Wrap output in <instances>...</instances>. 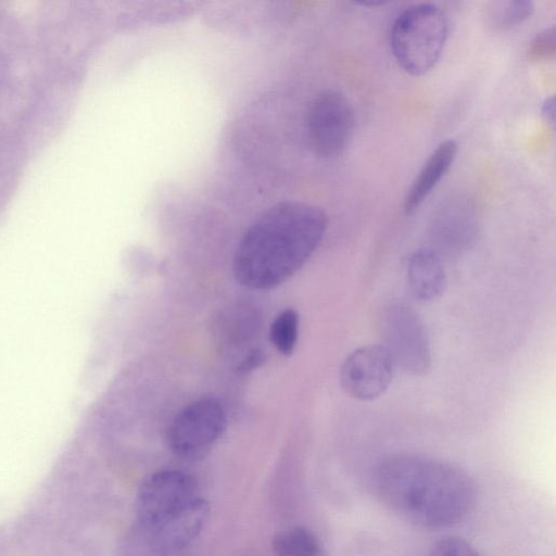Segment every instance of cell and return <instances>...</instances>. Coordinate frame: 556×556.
<instances>
[{
    "mask_svg": "<svg viewBox=\"0 0 556 556\" xmlns=\"http://www.w3.org/2000/svg\"><path fill=\"white\" fill-rule=\"evenodd\" d=\"M276 556H320L315 534L304 527H292L278 532L273 539Z\"/></svg>",
    "mask_w": 556,
    "mask_h": 556,
    "instance_id": "14",
    "label": "cell"
},
{
    "mask_svg": "<svg viewBox=\"0 0 556 556\" xmlns=\"http://www.w3.org/2000/svg\"><path fill=\"white\" fill-rule=\"evenodd\" d=\"M457 151V143L448 139L442 141L431 152L404 198L403 207L406 215L414 213L429 197L452 166Z\"/></svg>",
    "mask_w": 556,
    "mask_h": 556,
    "instance_id": "11",
    "label": "cell"
},
{
    "mask_svg": "<svg viewBox=\"0 0 556 556\" xmlns=\"http://www.w3.org/2000/svg\"><path fill=\"white\" fill-rule=\"evenodd\" d=\"M379 501L400 518L422 528H446L472 510L477 492L456 465L415 454L383 459L374 475Z\"/></svg>",
    "mask_w": 556,
    "mask_h": 556,
    "instance_id": "1",
    "label": "cell"
},
{
    "mask_svg": "<svg viewBox=\"0 0 556 556\" xmlns=\"http://www.w3.org/2000/svg\"><path fill=\"white\" fill-rule=\"evenodd\" d=\"M266 362V354L261 349L250 350L238 365V371L241 374L250 372L261 367Z\"/></svg>",
    "mask_w": 556,
    "mask_h": 556,
    "instance_id": "19",
    "label": "cell"
},
{
    "mask_svg": "<svg viewBox=\"0 0 556 556\" xmlns=\"http://www.w3.org/2000/svg\"><path fill=\"white\" fill-rule=\"evenodd\" d=\"M541 114L552 126L555 124V98L554 96L545 98L542 103Z\"/></svg>",
    "mask_w": 556,
    "mask_h": 556,
    "instance_id": "20",
    "label": "cell"
},
{
    "mask_svg": "<svg viewBox=\"0 0 556 556\" xmlns=\"http://www.w3.org/2000/svg\"><path fill=\"white\" fill-rule=\"evenodd\" d=\"M534 11L528 0L493 1L486 8V21L495 29H509L522 24Z\"/></svg>",
    "mask_w": 556,
    "mask_h": 556,
    "instance_id": "15",
    "label": "cell"
},
{
    "mask_svg": "<svg viewBox=\"0 0 556 556\" xmlns=\"http://www.w3.org/2000/svg\"><path fill=\"white\" fill-rule=\"evenodd\" d=\"M299 314L293 308L281 312L270 325L269 339L282 355H290L298 342Z\"/></svg>",
    "mask_w": 556,
    "mask_h": 556,
    "instance_id": "16",
    "label": "cell"
},
{
    "mask_svg": "<svg viewBox=\"0 0 556 556\" xmlns=\"http://www.w3.org/2000/svg\"><path fill=\"white\" fill-rule=\"evenodd\" d=\"M448 37V18L433 3L408 7L394 20L390 48L397 64L408 74L430 72L441 58Z\"/></svg>",
    "mask_w": 556,
    "mask_h": 556,
    "instance_id": "3",
    "label": "cell"
},
{
    "mask_svg": "<svg viewBox=\"0 0 556 556\" xmlns=\"http://www.w3.org/2000/svg\"><path fill=\"white\" fill-rule=\"evenodd\" d=\"M395 365L382 344H369L354 350L344 359L340 382L346 394L362 402L380 397L390 387Z\"/></svg>",
    "mask_w": 556,
    "mask_h": 556,
    "instance_id": "9",
    "label": "cell"
},
{
    "mask_svg": "<svg viewBox=\"0 0 556 556\" xmlns=\"http://www.w3.org/2000/svg\"><path fill=\"white\" fill-rule=\"evenodd\" d=\"M210 506L202 497L187 509L165 520L136 522L125 544V556H185L202 531Z\"/></svg>",
    "mask_w": 556,
    "mask_h": 556,
    "instance_id": "4",
    "label": "cell"
},
{
    "mask_svg": "<svg viewBox=\"0 0 556 556\" xmlns=\"http://www.w3.org/2000/svg\"><path fill=\"white\" fill-rule=\"evenodd\" d=\"M327 228L325 212L300 201L279 202L247 229L233 260L237 281L252 290L273 289L313 255Z\"/></svg>",
    "mask_w": 556,
    "mask_h": 556,
    "instance_id": "2",
    "label": "cell"
},
{
    "mask_svg": "<svg viewBox=\"0 0 556 556\" xmlns=\"http://www.w3.org/2000/svg\"><path fill=\"white\" fill-rule=\"evenodd\" d=\"M260 325L257 309L250 305H233L220 311L214 318L213 337L222 350L236 351L254 338Z\"/></svg>",
    "mask_w": 556,
    "mask_h": 556,
    "instance_id": "13",
    "label": "cell"
},
{
    "mask_svg": "<svg viewBox=\"0 0 556 556\" xmlns=\"http://www.w3.org/2000/svg\"><path fill=\"white\" fill-rule=\"evenodd\" d=\"M223 405L213 397H202L185 406L173 419L167 441L172 452L185 460L204 458L226 429Z\"/></svg>",
    "mask_w": 556,
    "mask_h": 556,
    "instance_id": "5",
    "label": "cell"
},
{
    "mask_svg": "<svg viewBox=\"0 0 556 556\" xmlns=\"http://www.w3.org/2000/svg\"><path fill=\"white\" fill-rule=\"evenodd\" d=\"M556 33L555 27H548L539 33L530 42L527 55L532 62H541L555 55Z\"/></svg>",
    "mask_w": 556,
    "mask_h": 556,
    "instance_id": "17",
    "label": "cell"
},
{
    "mask_svg": "<svg viewBox=\"0 0 556 556\" xmlns=\"http://www.w3.org/2000/svg\"><path fill=\"white\" fill-rule=\"evenodd\" d=\"M445 269L441 254L430 248L415 251L407 262V283L415 299L430 302L444 291Z\"/></svg>",
    "mask_w": 556,
    "mask_h": 556,
    "instance_id": "12",
    "label": "cell"
},
{
    "mask_svg": "<svg viewBox=\"0 0 556 556\" xmlns=\"http://www.w3.org/2000/svg\"><path fill=\"white\" fill-rule=\"evenodd\" d=\"M201 497L197 480L178 469L151 473L140 485L136 497L137 522L155 523L187 509Z\"/></svg>",
    "mask_w": 556,
    "mask_h": 556,
    "instance_id": "8",
    "label": "cell"
},
{
    "mask_svg": "<svg viewBox=\"0 0 556 556\" xmlns=\"http://www.w3.org/2000/svg\"><path fill=\"white\" fill-rule=\"evenodd\" d=\"M381 332L395 367L410 376H422L431 366V348L425 325L409 306L394 303L381 315Z\"/></svg>",
    "mask_w": 556,
    "mask_h": 556,
    "instance_id": "6",
    "label": "cell"
},
{
    "mask_svg": "<svg viewBox=\"0 0 556 556\" xmlns=\"http://www.w3.org/2000/svg\"><path fill=\"white\" fill-rule=\"evenodd\" d=\"M428 556H480L479 553L464 539L447 535L437 541Z\"/></svg>",
    "mask_w": 556,
    "mask_h": 556,
    "instance_id": "18",
    "label": "cell"
},
{
    "mask_svg": "<svg viewBox=\"0 0 556 556\" xmlns=\"http://www.w3.org/2000/svg\"><path fill=\"white\" fill-rule=\"evenodd\" d=\"M355 129V111L342 92L327 89L309 103L306 113L307 139L312 151L324 159L341 155Z\"/></svg>",
    "mask_w": 556,
    "mask_h": 556,
    "instance_id": "7",
    "label": "cell"
},
{
    "mask_svg": "<svg viewBox=\"0 0 556 556\" xmlns=\"http://www.w3.org/2000/svg\"><path fill=\"white\" fill-rule=\"evenodd\" d=\"M477 229L472 203L464 197H452L442 202L432 218V237L438 248L446 252L459 251L470 244Z\"/></svg>",
    "mask_w": 556,
    "mask_h": 556,
    "instance_id": "10",
    "label": "cell"
}]
</instances>
